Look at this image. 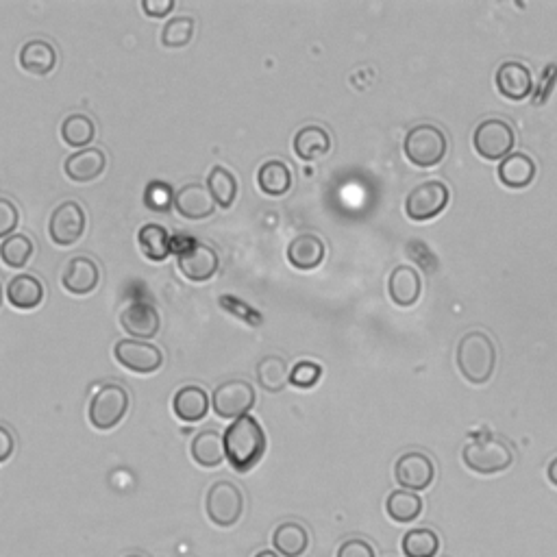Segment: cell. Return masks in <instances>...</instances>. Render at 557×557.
Here are the masks:
<instances>
[{
  "label": "cell",
  "instance_id": "cell-1",
  "mask_svg": "<svg viewBox=\"0 0 557 557\" xmlns=\"http://www.w3.org/2000/svg\"><path fill=\"white\" fill-rule=\"evenodd\" d=\"M455 364L468 383L484 386L492 379L494 368H497V344L486 331H466L460 342H457Z\"/></svg>",
  "mask_w": 557,
  "mask_h": 557
},
{
  "label": "cell",
  "instance_id": "cell-2",
  "mask_svg": "<svg viewBox=\"0 0 557 557\" xmlns=\"http://www.w3.org/2000/svg\"><path fill=\"white\" fill-rule=\"evenodd\" d=\"M222 438L227 460L238 473H249L266 453V433L251 414L233 420Z\"/></svg>",
  "mask_w": 557,
  "mask_h": 557
},
{
  "label": "cell",
  "instance_id": "cell-3",
  "mask_svg": "<svg viewBox=\"0 0 557 557\" xmlns=\"http://www.w3.org/2000/svg\"><path fill=\"white\" fill-rule=\"evenodd\" d=\"M447 135L431 122H418L416 127L407 131L403 140V153L418 168H431L440 164L447 155Z\"/></svg>",
  "mask_w": 557,
  "mask_h": 557
},
{
  "label": "cell",
  "instance_id": "cell-4",
  "mask_svg": "<svg viewBox=\"0 0 557 557\" xmlns=\"http://www.w3.org/2000/svg\"><path fill=\"white\" fill-rule=\"evenodd\" d=\"M462 460L477 475H497L514 464V451L497 436H479L466 444Z\"/></svg>",
  "mask_w": 557,
  "mask_h": 557
},
{
  "label": "cell",
  "instance_id": "cell-5",
  "mask_svg": "<svg viewBox=\"0 0 557 557\" xmlns=\"http://www.w3.org/2000/svg\"><path fill=\"white\" fill-rule=\"evenodd\" d=\"M172 251L177 253L179 272L188 281L205 283V281L214 279L218 275L220 255L209 244L192 240V238H185L183 246L172 244Z\"/></svg>",
  "mask_w": 557,
  "mask_h": 557
},
{
  "label": "cell",
  "instance_id": "cell-6",
  "mask_svg": "<svg viewBox=\"0 0 557 557\" xmlns=\"http://www.w3.org/2000/svg\"><path fill=\"white\" fill-rule=\"evenodd\" d=\"M129 392L120 383H105L98 388L90 401V423L98 431H109L122 423L129 412Z\"/></svg>",
  "mask_w": 557,
  "mask_h": 557
},
{
  "label": "cell",
  "instance_id": "cell-7",
  "mask_svg": "<svg viewBox=\"0 0 557 557\" xmlns=\"http://www.w3.org/2000/svg\"><path fill=\"white\" fill-rule=\"evenodd\" d=\"M205 510L216 527H233L244 512V494L231 481L220 479L207 490Z\"/></svg>",
  "mask_w": 557,
  "mask_h": 557
},
{
  "label": "cell",
  "instance_id": "cell-8",
  "mask_svg": "<svg viewBox=\"0 0 557 557\" xmlns=\"http://www.w3.org/2000/svg\"><path fill=\"white\" fill-rule=\"evenodd\" d=\"M257 401L253 383L244 379H229L214 390L212 405L218 418L238 420L249 414Z\"/></svg>",
  "mask_w": 557,
  "mask_h": 557
},
{
  "label": "cell",
  "instance_id": "cell-9",
  "mask_svg": "<svg viewBox=\"0 0 557 557\" xmlns=\"http://www.w3.org/2000/svg\"><path fill=\"white\" fill-rule=\"evenodd\" d=\"M516 142L514 129L503 118L481 120L473 131V146L484 159H505Z\"/></svg>",
  "mask_w": 557,
  "mask_h": 557
},
{
  "label": "cell",
  "instance_id": "cell-10",
  "mask_svg": "<svg viewBox=\"0 0 557 557\" xmlns=\"http://www.w3.org/2000/svg\"><path fill=\"white\" fill-rule=\"evenodd\" d=\"M451 192L447 185L438 179H429L418 183L416 188L405 198V214L416 222L431 220L444 212L449 205Z\"/></svg>",
  "mask_w": 557,
  "mask_h": 557
},
{
  "label": "cell",
  "instance_id": "cell-11",
  "mask_svg": "<svg viewBox=\"0 0 557 557\" xmlns=\"http://www.w3.org/2000/svg\"><path fill=\"white\" fill-rule=\"evenodd\" d=\"M85 227H88V216H85L83 205L77 201L59 203L53 209L51 220H48V233L59 246L77 244L83 238Z\"/></svg>",
  "mask_w": 557,
  "mask_h": 557
},
{
  "label": "cell",
  "instance_id": "cell-12",
  "mask_svg": "<svg viewBox=\"0 0 557 557\" xmlns=\"http://www.w3.org/2000/svg\"><path fill=\"white\" fill-rule=\"evenodd\" d=\"M394 479L403 490L423 492L436 479V464L423 451H407L394 464Z\"/></svg>",
  "mask_w": 557,
  "mask_h": 557
},
{
  "label": "cell",
  "instance_id": "cell-13",
  "mask_svg": "<svg viewBox=\"0 0 557 557\" xmlns=\"http://www.w3.org/2000/svg\"><path fill=\"white\" fill-rule=\"evenodd\" d=\"M114 355L120 366L140 375H151L164 366L162 349L144 340H118Z\"/></svg>",
  "mask_w": 557,
  "mask_h": 557
},
{
  "label": "cell",
  "instance_id": "cell-14",
  "mask_svg": "<svg viewBox=\"0 0 557 557\" xmlns=\"http://www.w3.org/2000/svg\"><path fill=\"white\" fill-rule=\"evenodd\" d=\"M61 286L74 296H88L101 286V266L88 255H74L61 275Z\"/></svg>",
  "mask_w": 557,
  "mask_h": 557
},
{
  "label": "cell",
  "instance_id": "cell-15",
  "mask_svg": "<svg viewBox=\"0 0 557 557\" xmlns=\"http://www.w3.org/2000/svg\"><path fill=\"white\" fill-rule=\"evenodd\" d=\"M494 83H497L501 96L510 98V101H523L534 92V77H531L529 66L516 59L503 61L494 74Z\"/></svg>",
  "mask_w": 557,
  "mask_h": 557
},
{
  "label": "cell",
  "instance_id": "cell-16",
  "mask_svg": "<svg viewBox=\"0 0 557 557\" xmlns=\"http://www.w3.org/2000/svg\"><path fill=\"white\" fill-rule=\"evenodd\" d=\"M120 325L133 340H151L159 333L162 327V318L151 303H131L120 314Z\"/></svg>",
  "mask_w": 557,
  "mask_h": 557
},
{
  "label": "cell",
  "instance_id": "cell-17",
  "mask_svg": "<svg viewBox=\"0 0 557 557\" xmlns=\"http://www.w3.org/2000/svg\"><path fill=\"white\" fill-rule=\"evenodd\" d=\"M212 192L203 183H185L175 194V209L185 220H205L216 212Z\"/></svg>",
  "mask_w": 557,
  "mask_h": 557
},
{
  "label": "cell",
  "instance_id": "cell-18",
  "mask_svg": "<svg viewBox=\"0 0 557 557\" xmlns=\"http://www.w3.org/2000/svg\"><path fill=\"white\" fill-rule=\"evenodd\" d=\"M107 168V155L103 148L88 146L66 157L64 170L70 181L74 183H90L103 175Z\"/></svg>",
  "mask_w": 557,
  "mask_h": 557
},
{
  "label": "cell",
  "instance_id": "cell-19",
  "mask_svg": "<svg viewBox=\"0 0 557 557\" xmlns=\"http://www.w3.org/2000/svg\"><path fill=\"white\" fill-rule=\"evenodd\" d=\"M420 292H423V279H420V272L414 266L399 264L390 272L388 294L396 305H414L420 299Z\"/></svg>",
  "mask_w": 557,
  "mask_h": 557
},
{
  "label": "cell",
  "instance_id": "cell-20",
  "mask_svg": "<svg viewBox=\"0 0 557 557\" xmlns=\"http://www.w3.org/2000/svg\"><path fill=\"white\" fill-rule=\"evenodd\" d=\"M327 244L316 233H301L288 244V262L299 270H314L325 262Z\"/></svg>",
  "mask_w": 557,
  "mask_h": 557
},
{
  "label": "cell",
  "instance_id": "cell-21",
  "mask_svg": "<svg viewBox=\"0 0 557 557\" xmlns=\"http://www.w3.org/2000/svg\"><path fill=\"white\" fill-rule=\"evenodd\" d=\"M18 61L22 70L37 74V77H46V74H51L57 66V51L48 40L35 37V40L22 44Z\"/></svg>",
  "mask_w": 557,
  "mask_h": 557
},
{
  "label": "cell",
  "instance_id": "cell-22",
  "mask_svg": "<svg viewBox=\"0 0 557 557\" xmlns=\"http://www.w3.org/2000/svg\"><path fill=\"white\" fill-rule=\"evenodd\" d=\"M499 179L503 185L512 190L527 188V185L536 179L538 166L534 162V157H529L527 153H510L505 159H501L499 164Z\"/></svg>",
  "mask_w": 557,
  "mask_h": 557
},
{
  "label": "cell",
  "instance_id": "cell-23",
  "mask_svg": "<svg viewBox=\"0 0 557 557\" xmlns=\"http://www.w3.org/2000/svg\"><path fill=\"white\" fill-rule=\"evenodd\" d=\"M44 296H46V288L42 279L29 275V272H22V275L9 279L7 299L16 309H24V312H27V309L40 307Z\"/></svg>",
  "mask_w": 557,
  "mask_h": 557
},
{
  "label": "cell",
  "instance_id": "cell-24",
  "mask_svg": "<svg viewBox=\"0 0 557 557\" xmlns=\"http://www.w3.org/2000/svg\"><path fill=\"white\" fill-rule=\"evenodd\" d=\"M172 410H175L177 418L183 423H198L203 420L209 412V396L205 388L190 383V386H183L177 390L175 399H172Z\"/></svg>",
  "mask_w": 557,
  "mask_h": 557
},
{
  "label": "cell",
  "instance_id": "cell-25",
  "mask_svg": "<svg viewBox=\"0 0 557 557\" xmlns=\"http://www.w3.org/2000/svg\"><path fill=\"white\" fill-rule=\"evenodd\" d=\"M190 451H192V460L201 468H218L227 457L225 438L214 429H205L201 433H196Z\"/></svg>",
  "mask_w": 557,
  "mask_h": 557
},
{
  "label": "cell",
  "instance_id": "cell-26",
  "mask_svg": "<svg viewBox=\"0 0 557 557\" xmlns=\"http://www.w3.org/2000/svg\"><path fill=\"white\" fill-rule=\"evenodd\" d=\"M331 151V135L325 127L320 125H305L294 135V153L303 162L325 157Z\"/></svg>",
  "mask_w": 557,
  "mask_h": 557
},
{
  "label": "cell",
  "instance_id": "cell-27",
  "mask_svg": "<svg viewBox=\"0 0 557 557\" xmlns=\"http://www.w3.org/2000/svg\"><path fill=\"white\" fill-rule=\"evenodd\" d=\"M138 244L140 251L146 259L159 264L166 262L168 255L172 253V238L166 227L157 225V222H146V225L138 231Z\"/></svg>",
  "mask_w": 557,
  "mask_h": 557
},
{
  "label": "cell",
  "instance_id": "cell-28",
  "mask_svg": "<svg viewBox=\"0 0 557 557\" xmlns=\"http://www.w3.org/2000/svg\"><path fill=\"white\" fill-rule=\"evenodd\" d=\"M259 190L268 196H283L292 188V168L281 159H270L257 170Z\"/></svg>",
  "mask_w": 557,
  "mask_h": 557
},
{
  "label": "cell",
  "instance_id": "cell-29",
  "mask_svg": "<svg viewBox=\"0 0 557 557\" xmlns=\"http://www.w3.org/2000/svg\"><path fill=\"white\" fill-rule=\"evenodd\" d=\"M272 544L281 557H301L309 549V531L301 523H281L272 534Z\"/></svg>",
  "mask_w": 557,
  "mask_h": 557
},
{
  "label": "cell",
  "instance_id": "cell-30",
  "mask_svg": "<svg viewBox=\"0 0 557 557\" xmlns=\"http://www.w3.org/2000/svg\"><path fill=\"white\" fill-rule=\"evenodd\" d=\"M423 499L418 497V492L412 490H394L386 499V512L394 523H414L416 518L423 514Z\"/></svg>",
  "mask_w": 557,
  "mask_h": 557
},
{
  "label": "cell",
  "instance_id": "cell-31",
  "mask_svg": "<svg viewBox=\"0 0 557 557\" xmlns=\"http://www.w3.org/2000/svg\"><path fill=\"white\" fill-rule=\"evenodd\" d=\"M255 375L266 392H281L290 383V368L281 355H266L264 360H259Z\"/></svg>",
  "mask_w": 557,
  "mask_h": 557
},
{
  "label": "cell",
  "instance_id": "cell-32",
  "mask_svg": "<svg viewBox=\"0 0 557 557\" xmlns=\"http://www.w3.org/2000/svg\"><path fill=\"white\" fill-rule=\"evenodd\" d=\"M207 190L212 192L218 207L229 209L235 203V198H238L240 185L231 170L225 166H214L207 175Z\"/></svg>",
  "mask_w": 557,
  "mask_h": 557
},
{
  "label": "cell",
  "instance_id": "cell-33",
  "mask_svg": "<svg viewBox=\"0 0 557 557\" xmlns=\"http://www.w3.org/2000/svg\"><path fill=\"white\" fill-rule=\"evenodd\" d=\"M96 138V122L85 114H70L61 122V140L72 148H88Z\"/></svg>",
  "mask_w": 557,
  "mask_h": 557
},
{
  "label": "cell",
  "instance_id": "cell-34",
  "mask_svg": "<svg viewBox=\"0 0 557 557\" xmlns=\"http://www.w3.org/2000/svg\"><path fill=\"white\" fill-rule=\"evenodd\" d=\"M405 557H436L440 551V536L429 527L407 531L401 542Z\"/></svg>",
  "mask_w": 557,
  "mask_h": 557
},
{
  "label": "cell",
  "instance_id": "cell-35",
  "mask_svg": "<svg viewBox=\"0 0 557 557\" xmlns=\"http://www.w3.org/2000/svg\"><path fill=\"white\" fill-rule=\"evenodd\" d=\"M35 253V242L27 233H14L0 244V259L9 268H24Z\"/></svg>",
  "mask_w": 557,
  "mask_h": 557
},
{
  "label": "cell",
  "instance_id": "cell-36",
  "mask_svg": "<svg viewBox=\"0 0 557 557\" xmlns=\"http://www.w3.org/2000/svg\"><path fill=\"white\" fill-rule=\"evenodd\" d=\"M196 20L192 16L170 18L162 29V44L166 48H183L192 42Z\"/></svg>",
  "mask_w": 557,
  "mask_h": 557
},
{
  "label": "cell",
  "instance_id": "cell-37",
  "mask_svg": "<svg viewBox=\"0 0 557 557\" xmlns=\"http://www.w3.org/2000/svg\"><path fill=\"white\" fill-rule=\"evenodd\" d=\"M320 377H323V366L312 360H301L290 368V383L294 388H314Z\"/></svg>",
  "mask_w": 557,
  "mask_h": 557
},
{
  "label": "cell",
  "instance_id": "cell-38",
  "mask_svg": "<svg viewBox=\"0 0 557 557\" xmlns=\"http://www.w3.org/2000/svg\"><path fill=\"white\" fill-rule=\"evenodd\" d=\"M144 201L148 207L153 209V212H168V207L175 203V194H172V188L168 183L153 181V183H148Z\"/></svg>",
  "mask_w": 557,
  "mask_h": 557
},
{
  "label": "cell",
  "instance_id": "cell-39",
  "mask_svg": "<svg viewBox=\"0 0 557 557\" xmlns=\"http://www.w3.org/2000/svg\"><path fill=\"white\" fill-rule=\"evenodd\" d=\"M20 222L18 205L7 196H0V240H7L9 235H14Z\"/></svg>",
  "mask_w": 557,
  "mask_h": 557
},
{
  "label": "cell",
  "instance_id": "cell-40",
  "mask_svg": "<svg viewBox=\"0 0 557 557\" xmlns=\"http://www.w3.org/2000/svg\"><path fill=\"white\" fill-rule=\"evenodd\" d=\"M220 305L225 307L227 312H231L233 316L244 318L249 325H259V323H262V316H259V312H255V309H251L249 305H244L242 301H238V299H235V296H231V294L222 296Z\"/></svg>",
  "mask_w": 557,
  "mask_h": 557
},
{
  "label": "cell",
  "instance_id": "cell-41",
  "mask_svg": "<svg viewBox=\"0 0 557 557\" xmlns=\"http://www.w3.org/2000/svg\"><path fill=\"white\" fill-rule=\"evenodd\" d=\"M336 557H375V549L368 540L349 538L340 544Z\"/></svg>",
  "mask_w": 557,
  "mask_h": 557
},
{
  "label": "cell",
  "instance_id": "cell-42",
  "mask_svg": "<svg viewBox=\"0 0 557 557\" xmlns=\"http://www.w3.org/2000/svg\"><path fill=\"white\" fill-rule=\"evenodd\" d=\"M555 81H557V66H555V64H549L547 70L542 72L540 83H538V94H536V98H534V103H536V105H544V103H547V98H549L551 92H553Z\"/></svg>",
  "mask_w": 557,
  "mask_h": 557
},
{
  "label": "cell",
  "instance_id": "cell-43",
  "mask_svg": "<svg viewBox=\"0 0 557 557\" xmlns=\"http://www.w3.org/2000/svg\"><path fill=\"white\" fill-rule=\"evenodd\" d=\"M175 7V0H142L144 14L151 18H166Z\"/></svg>",
  "mask_w": 557,
  "mask_h": 557
},
{
  "label": "cell",
  "instance_id": "cell-44",
  "mask_svg": "<svg viewBox=\"0 0 557 557\" xmlns=\"http://www.w3.org/2000/svg\"><path fill=\"white\" fill-rule=\"evenodd\" d=\"M16 451V436L9 427L0 425V464L7 462Z\"/></svg>",
  "mask_w": 557,
  "mask_h": 557
},
{
  "label": "cell",
  "instance_id": "cell-45",
  "mask_svg": "<svg viewBox=\"0 0 557 557\" xmlns=\"http://www.w3.org/2000/svg\"><path fill=\"white\" fill-rule=\"evenodd\" d=\"M547 477H549L551 484L557 488V455L553 457L551 464H549V468H547Z\"/></svg>",
  "mask_w": 557,
  "mask_h": 557
},
{
  "label": "cell",
  "instance_id": "cell-46",
  "mask_svg": "<svg viewBox=\"0 0 557 557\" xmlns=\"http://www.w3.org/2000/svg\"><path fill=\"white\" fill-rule=\"evenodd\" d=\"M255 557H281V555L275 551H259Z\"/></svg>",
  "mask_w": 557,
  "mask_h": 557
},
{
  "label": "cell",
  "instance_id": "cell-47",
  "mask_svg": "<svg viewBox=\"0 0 557 557\" xmlns=\"http://www.w3.org/2000/svg\"><path fill=\"white\" fill-rule=\"evenodd\" d=\"M0 305H3V286H0Z\"/></svg>",
  "mask_w": 557,
  "mask_h": 557
},
{
  "label": "cell",
  "instance_id": "cell-48",
  "mask_svg": "<svg viewBox=\"0 0 557 557\" xmlns=\"http://www.w3.org/2000/svg\"><path fill=\"white\" fill-rule=\"evenodd\" d=\"M125 557H142V555H135V553H133V555H125Z\"/></svg>",
  "mask_w": 557,
  "mask_h": 557
}]
</instances>
